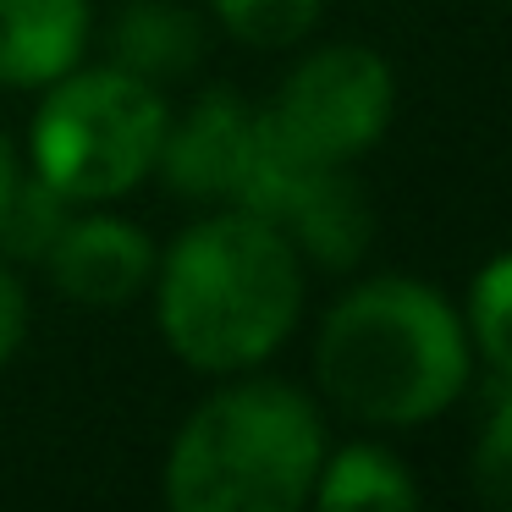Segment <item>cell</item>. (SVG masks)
<instances>
[{
    "label": "cell",
    "instance_id": "8fae6325",
    "mask_svg": "<svg viewBox=\"0 0 512 512\" xmlns=\"http://www.w3.org/2000/svg\"><path fill=\"white\" fill-rule=\"evenodd\" d=\"M67 193H56L45 177H17L12 199L0 204V254L12 259H50L56 237L67 232Z\"/></svg>",
    "mask_w": 512,
    "mask_h": 512
},
{
    "label": "cell",
    "instance_id": "4fadbf2b",
    "mask_svg": "<svg viewBox=\"0 0 512 512\" xmlns=\"http://www.w3.org/2000/svg\"><path fill=\"white\" fill-rule=\"evenodd\" d=\"M215 12L237 39H248L259 50H281L314 28L320 0H215Z\"/></svg>",
    "mask_w": 512,
    "mask_h": 512
},
{
    "label": "cell",
    "instance_id": "8992f818",
    "mask_svg": "<svg viewBox=\"0 0 512 512\" xmlns=\"http://www.w3.org/2000/svg\"><path fill=\"white\" fill-rule=\"evenodd\" d=\"M254 127H259V116L237 94L215 89L188 111V122H177V127L166 122V144H160L155 166L166 171V182L177 193L232 199L248 171V155H254Z\"/></svg>",
    "mask_w": 512,
    "mask_h": 512
},
{
    "label": "cell",
    "instance_id": "ba28073f",
    "mask_svg": "<svg viewBox=\"0 0 512 512\" xmlns=\"http://www.w3.org/2000/svg\"><path fill=\"white\" fill-rule=\"evenodd\" d=\"M89 45L83 0H0V83L39 89L78 67Z\"/></svg>",
    "mask_w": 512,
    "mask_h": 512
},
{
    "label": "cell",
    "instance_id": "7a4b0ae2",
    "mask_svg": "<svg viewBox=\"0 0 512 512\" xmlns=\"http://www.w3.org/2000/svg\"><path fill=\"white\" fill-rule=\"evenodd\" d=\"M320 386L364 424H424L463 391L468 336L435 287L386 276L347 292L314 347Z\"/></svg>",
    "mask_w": 512,
    "mask_h": 512
},
{
    "label": "cell",
    "instance_id": "9c48e42d",
    "mask_svg": "<svg viewBox=\"0 0 512 512\" xmlns=\"http://www.w3.org/2000/svg\"><path fill=\"white\" fill-rule=\"evenodd\" d=\"M111 50H116V67L122 72H133L144 83H166V78H182L199 61L204 34H199V17L193 12H177L166 0H144V6H133L116 23Z\"/></svg>",
    "mask_w": 512,
    "mask_h": 512
},
{
    "label": "cell",
    "instance_id": "3957f363",
    "mask_svg": "<svg viewBox=\"0 0 512 512\" xmlns=\"http://www.w3.org/2000/svg\"><path fill=\"white\" fill-rule=\"evenodd\" d=\"M320 468L314 402L281 380H243L182 424L166 457V501L177 512H292L314 496Z\"/></svg>",
    "mask_w": 512,
    "mask_h": 512
},
{
    "label": "cell",
    "instance_id": "30bf717a",
    "mask_svg": "<svg viewBox=\"0 0 512 512\" xmlns=\"http://www.w3.org/2000/svg\"><path fill=\"white\" fill-rule=\"evenodd\" d=\"M320 507H419V485L413 474L380 446H347L320 479H314Z\"/></svg>",
    "mask_w": 512,
    "mask_h": 512
},
{
    "label": "cell",
    "instance_id": "2e32d148",
    "mask_svg": "<svg viewBox=\"0 0 512 512\" xmlns=\"http://www.w3.org/2000/svg\"><path fill=\"white\" fill-rule=\"evenodd\" d=\"M17 177H23V171H17V155H12V144H6V138H0V204L12 199Z\"/></svg>",
    "mask_w": 512,
    "mask_h": 512
},
{
    "label": "cell",
    "instance_id": "5b68a950",
    "mask_svg": "<svg viewBox=\"0 0 512 512\" xmlns=\"http://www.w3.org/2000/svg\"><path fill=\"white\" fill-rule=\"evenodd\" d=\"M391 105H397V83H391L386 61L364 45H331L287 78L270 122L303 155L347 166L386 133Z\"/></svg>",
    "mask_w": 512,
    "mask_h": 512
},
{
    "label": "cell",
    "instance_id": "277c9868",
    "mask_svg": "<svg viewBox=\"0 0 512 512\" xmlns=\"http://www.w3.org/2000/svg\"><path fill=\"white\" fill-rule=\"evenodd\" d=\"M166 144L155 83L122 67L61 72L34 122V166L72 204H100L144 182Z\"/></svg>",
    "mask_w": 512,
    "mask_h": 512
},
{
    "label": "cell",
    "instance_id": "9a60e30c",
    "mask_svg": "<svg viewBox=\"0 0 512 512\" xmlns=\"http://www.w3.org/2000/svg\"><path fill=\"white\" fill-rule=\"evenodd\" d=\"M23 331H28V298L17 287V276L0 270V364L23 347Z\"/></svg>",
    "mask_w": 512,
    "mask_h": 512
},
{
    "label": "cell",
    "instance_id": "7c38bea8",
    "mask_svg": "<svg viewBox=\"0 0 512 512\" xmlns=\"http://www.w3.org/2000/svg\"><path fill=\"white\" fill-rule=\"evenodd\" d=\"M468 331H474L479 353L490 358V369L512 380V254L479 270L474 298H468Z\"/></svg>",
    "mask_w": 512,
    "mask_h": 512
},
{
    "label": "cell",
    "instance_id": "5bb4252c",
    "mask_svg": "<svg viewBox=\"0 0 512 512\" xmlns=\"http://www.w3.org/2000/svg\"><path fill=\"white\" fill-rule=\"evenodd\" d=\"M474 490L485 507L512 512V397L496 408V419L485 424L474 446Z\"/></svg>",
    "mask_w": 512,
    "mask_h": 512
},
{
    "label": "cell",
    "instance_id": "52a82bcc",
    "mask_svg": "<svg viewBox=\"0 0 512 512\" xmlns=\"http://www.w3.org/2000/svg\"><path fill=\"white\" fill-rule=\"evenodd\" d=\"M149 237L111 215H89V221H67V232L50 248V276L72 303H127L149 281Z\"/></svg>",
    "mask_w": 512,
    "mask_h": 512
},
{
    "label": "cell",
    "instance_id": "6da1fadb",
    "mask_svg": "<svg viewBox=\"0 0 512 512\" xmlns=\"http://www.w3.org/2000/svg\"><path fill=\"white\" fill-rule=\"evenodd\" d=\"M298 309V248L248 210L182 232L160 270V331L182 364L210 375L270 358L298 325Z\"/></svg>",
    "mask_w": 512,
    "mask_h": 512
}]
</instances>
